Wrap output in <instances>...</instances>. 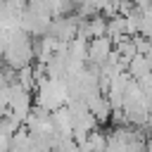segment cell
<instances>
[{
    "label": "cell",
    "instance_id": "cell-12",
    "mask_svg": "<svg viewBox=\"0 0 152 152\" xmlns=\"http://www.w3.org/2000/svg\"><path fill=\"white\" fill-rule=\"evenodd\" d=\"M81 152H90V150H88V147H81Z\"/></svg>",
    "mask_w": 152,
    "mask_h": 152
},
{
    "label": "cell",
    "instance_id": "cell-4",
    "mask_svg": "<svg viewBox=\"0 0 152 152\" xmlns=\"http://www.w3.org/2000/svg\"><path fill=\"white\" fill-rule=\"evenodd\" d=\"M114 50H116V48H114V40H112V38H107V36H102V38H93V40L88 43V62L102 66V64L112 57Z\"/></svg>",
    "mask_w": 152,
    "mask_h": 152
},
{
    "label": "cell",
    "instance_id": "cell-1",
    "mask_svg": "<svg viewBox=\"0 0 152 152\" xmlns=\"http://www.w3.org/2000/svg\"><path fill=\"white\" fill-rule=\"evenodd\" d=\"M66 100H69V93H66V86L64 81H43L38 86V95H36V104L48 109V112H57L62 107H66Z\"/></svg>",
    "mask_w": 152,
    "mask_h": 152
},
{
    "label": "cell",
    "instance_id": "cell-8",
    "mask_svg": "<svg viewBox=\"0 0 152 152\" xmlns=\"http://www.w3.org/2000/svg\"><path fill=\"white\" fill-rule=\"evenodd\" d=\"M17 83L24 88V90H36L38 88V83H36V74H33V64L31 66H24L21 71H17Z\"/></svg>",
    "mask_w": 152,
    "mask_h": 152
},
{
    "label": "cell",
    "instance_id": "cell-3",
    "mask_svg": "<svg viewBox=\"0 0 152 152\" xmlns=\"http://www.w3.org/2000/svg\"><path fill=\"white\" fill-rule=\"evenodd\" d=\"M33 109V95L28 90H24L19 83H12V97H10V112L17 114L21 121H26V116Z\"/></svg>",
    "mask_w": 152,
    "mask_h": 152
},
{
    "label": "cell",
    "instance_id": "cell-7",
    "mask_svg": "<svg viewBox=\"0 0 152 152\" xmlns=\"http://www.w3.org/2000/svg\"><path fill=\"white\" fill-rule=\"evenodd\" d=\"M88 43H90V40L76 36V38L69 43V57H71V59H78V62H88Z\"/></svg>",
    "mask_w": 152,
    "mask_h": 152
},
{
    "label": "cell",
    "instance_id": "cell-9",
    "mask_svg": "<svg viewBox=\"0 0 152 152\" xmlns=\"http://www.w3.org/2000/svg\"><path fill=\"white\" fill-rule=\"evenodd\" d=\"M114 48H116V52H119V55H121L126 62H131V59L138 55V50H135V43H133V38H131V36H128V38H124L121 43H116Z\"/></svg>",
    "mask_w": 152,
    "mask_h": 152
},
{
    "label": "cell",
    "instance_id": "cell-5",
    "mask_svg": "<svg viewBox=\"0 0 152 152\" xmlns=\"http://www.w3.org/2000/svg\"><path fill=\"white\" fill-rule=\"evenodd\" d=\"M128 74H131L135 81L147 78V76L152 74V64H150V59H147L145 55H135V57L131 59V64H128Z\"/></svg>",
    "mask_w": 152,
    "mask_h": 152
},
{
    "label": "cell",
    "instance_id": "cell-2",
    "mask_svg": "<svg viewBox=\"0 0 152 152\" xmlns=\"http://www.w3.org/2000/svg\"><path fill=\"white\" fill-rule=\"evenodd\" d=\"M78 21H81V17H78V14L57 17V19H52L50 36H55L59 43H71V40L78 36Z\"/></svg>",
    "mask_w": 152,
    "mask_h": 152
},
{
    "label": "cell",
    "instance_id": "cell-11",
    "mask_svg": "<svg viewBox=\"0 0 152 152\" xmlns=\"http://www.w3.org/2000/svg\"><path fill=\"white\" fill-rule=\"evenodd\" d=\"M0 152H12V135L0 133Z\"/></svg>",
    "mask_w": 152,
    "mask_h": 152
},
{
    "label": "cell",
    "instance_id": "cell-6",
    "mask_svg": "<svg viewBox=\"0 0 152 152\" xmlns=\"http://www.w3.org/2000/svg\"><path fill=\"white\" fill-rule=\"evenodd\" d=\"M78 147H88L90 152H107V133H102L100 128H95L88 135V140L83 145H78Z\"/></svg>",
    "mask_w": 152,
    "mask_h": 152
},
{
    "label": "cell",
    "instance_id": "cell-10",
    "mask_svg": "<svg viewBox=\"0 0 152 152\" xmlns=\"http://www.w3.org/2000/svg\"><path fill=\"white\" fill-rule=\"evenodd\" d=\"M133 43H135V50H138V55H147V52L152 50V40H150V38H145L142 33L133 36Z\"/></svg>",
    "mask_w": 152,
    "mask_h": 152
}]
</instances>
